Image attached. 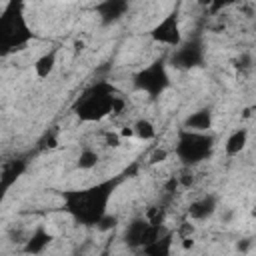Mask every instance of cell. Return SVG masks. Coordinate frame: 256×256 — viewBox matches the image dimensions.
<instances>
[{
	"mask_svg": "<svg viewBox=\"0 0 256 256\" xmlns=\"http://www.w3.org/2000/svg\"><path fill=\"white\" fill-rule=\"evenodd\" d=\"M120 178L100 182L86 190H74L64 194V208L82 224L86 226H98V222L108 214V200L118 186Z\"/></svg>",
	"mask_w": 256,
	"mask_h": 256,
	"instance_id": "cell-1",
	"label": "cell"
},
{
	"mask_svg": "<svg viewBox=\"0 0 256 256\" xmlns=\"http://www.w3.org/2000/svg\"><path fill=\"white\" fill-rule=\"evenodd\" d=\"M114 98H116V88L110 82H106V80H98L96 84H92L78 98V102L74 106V112L84 122L102 120L108 114H112Z\"/></svg>",
	"mask_w": 256,
	"mask_h": 256,
	"instance_id": "cell-2",
	"label": "cell"
},
{
	"mask_svg": "<svg viewBox=\"0 0 256 256\" xmlns=\"http://www.w3.org/2000/svg\"><path fill=\"white\" fill-rule=\"evenodd\" d=\"M32 38L30 28L22 16V4H6L0 16V44L2 52H12Z\"/></svg>",
	"mask_w": 256,
	"mask_h": 256,
	"instance_id": "cell-3",
	"label": "cell"
},
{
	"mask_svg": "<svg viewBox=\"0 0 256 256\" xmlns=\"http://www.w3.org/2000/svg\"><path fill=\"white\" fill-rule=\"evenodd\" d=\"M214 138L208 132H194L182 128L176 140V156L184 166H194L212 154Z\"/></svg>",
	"mask_w": 256,
	"mask_h": 256,
	"instance_id": "cell-4",
	"label": "cell"
},
{
	"mask_svg": "<svg viewBox=\"0 0 256 256\" xmlns=\"http://www.w3.org/2000/svg\"><path fill=\"white\" fill-rule=\"evenodd\" d=\"M170 84V76H168V70H166V64L162 60L158 62H152L150 66L142 68L136 76H134V86L136 90L156 98L160 96Z\"/></svg>",
	"mask_w": 256,
	"mask_h": 256,
	"instance_id": "cell-5",
	"label": "cell"
},
{
	"mask_svg": "<svg viewBox=\"0 0 256 256\" xmlns=\"http://www.w3.org/2000/svg\"><path fill=\"white\" fill-rule=\"evenodd\" d=\"M202 60H204V44L200 38H190V40L182 42L178 48H174V54L170 58L172 66H176L180 70L194 68V66L202 64Z\"/></svg>",
	"mask_w": 256,
	"mask_h": 256,
	"instance_id": "cell-6",
	"label": "cell"
},
{
	"mask_svg": "<svg viewBox=\"0 0 256 256\" xmlns=\"http://www.w3.org/2000/svg\"><path fill=\"white\" fill-rule=\"evenodd\" d=\"M150 36L154 42L164 44V46H174L178 48L182 44V34H180V22H178V12H170L168 16H164L152 30Z\"/></svg>",
	"mask_w": 256,
	"mask_h": 256,
	"instance_id": "cell-7",
	"label": "cell"
},
{
	"mask_svg": "<svg viewBox=\"0 0 256 256\" xmlns=\"http://www.w3.org/2000/svg\"><path fill=\"white\" fill-rule=\"evenodd\" d=\"M94 10L98 12L100 22L104 26H110V24L118 22L128 12V2H124V0H106V2L96 4Z\"/></svg>",
	"mask_w": 256,
	"mask_h": 256,
	"instance_id": "cell-8",
	"label": "cell"
},
{
	"mask_svg": "<svg viewBox=\"0 0 256 256\" xmlns=\"http://www.w3.org/2000/svg\"><path fill=\"white\" fill-rule=\"evenodd\" d=\"M216 206H218L216 196H214V194H206V196L194 200V202L188 206V216H190L192 220H196V222L206 220V218H210V216L216 212Z\"/></svg>",
	"mask_w": 256,
	"mask_h": 256,
	"instance_id": "cell-9",
	"label": "cell"
},
{
	"mask_svg": "<svg viewBox=\"0 0 256 256\" xmlns=\"http://www.w3.org/2000/svg\"><path fill=\"white\" fill-rule=\"evenodd\" d=\"M50 240H52L50 232H46V228H42V226H40V228H36V230L26 238V242H24L22 250H24L26 254L36 256V254L44 252V248L50 244Z\"/></svg>",
	"mask_w": 256,
	"mask_h": 256,
	"instance_id": "cell-10",
	"label": "cell"
},
{
	"mask_svg": "<svg viewBox=\"0 0 256 256\" xmlns=\"http://www.w3.org/2000/svg\"><path fill=\"white\" fill-rule=\"evenodd\" d=\"M210 126H212V112L208 108L196 110V112L188 114L186 120H184V128L194 130V132H208Z\"/></svg>",
	"mask_w": 256,
	"mask_h": 256,
	"instance_id": "cell-11",
	"label": "cell"
},
{
	"mask_svg": "<svg viewBox=\"0 0 256 256\" xmlns=\"http://www.w3.org/2000/svg\"><path fill=\"white\" fill-rule=\"evenodd\" d=\"M148 224H150V222L144 220V218L132 220V222L126 226V230H124V242H126L128 246H132V248L142 246V238H144V232H146Z\"/></svg>",
	"mask_w": 256,
	"mask_h": 256,
	"instance_id": "cell-12",
	"label": "cell"
},
{
	"mask_svg": "<svg viewBox=\"0 0 256 256\" xmlns=\"http://www.w3.org/2000/svg\"><path fill=\"white\" fill-rule=\"evenodd\" d=\"M24 170H26V162H24V160H12V162L4 164V168H2V176H0L2 190L6 192V190L12 186V182H16V180L24 174Z\"/></svg>",
	"mask_w": 256,
	"mask_h": 256,
	"instance_id": "cell-13",
	"label": "cell"
},
{
	"mask_svg": "<svg viewBox=\"0 0 256 256\" xmlns=\"http://www.w3.org/2000/svg\"><path fill=\"white\" fill-rule=\"evenodd\" d=\"M56 56H58V50L52 48V50L44 52V54L34 62V72H36L38 78H48V76L54 72V68H56Z\"/></svg>",
	"mask_w": 256,
	"mask_h": 256,
	"instance_id": "cell-14",
	"label": "cell"
},
{
	"mask_svg": "<svg viewBox=\"0 0 256 256\" xmlns=\"http://www.w3.org/2000/svg\"><path fill=\"white\" fill-rule=\"evenodd\" d=\"M246 142H248V132H246V128H238V130H234V132L226 138V142H224V152H226L228 156H236V154H240V152L244 150Z\"/></svg>",
	"mask_w": 256,
	"mask_h": 256,
	"instance_id": "cell-15",
	"label": "cell"
},
{
	"mask_svg": "<svg viewBox=\"0 0 256 256\" xmlns=\"http://www.w3.org/2000/svg\"><path fill=\"white\" fill-rule=\"evenodd\" d=\"M172 238H174L172 232L162 234L156 242L144 246V256H170V252H172Z\"/></svg>",
	"mask_w": 256,
	"mask_h": 256,
	"instance_id": "cell-16",
	"label": "cell"
},
{
	"mask_svg": "<svg viewBox=\"0 0 256 256\" xmlns=\"http://www.w3.org/2000/svg\"><path fill=\"white\" fill-rule=\"evenodd\" d=\"M132 128H134V136L140 140H154L156 138V128L148 118H138L132 124Z\"/></svg>",
	"mask_w": 256,
	"mask_h": 256,
	"instance_id": "cell-17",
	"label": "cell"
},
{
	"mask_svg": "<svg viewBox=\"0 0 256 256\" xmlns=\"http://www.w3.org/2000/svg\"><path fill=\"white\" fill-rule=\"evenodd\" d=\"M98 160H100V156H98V152H96V150L84 148V150L80 152V156H78L76 164H78V168H80V170H92V168L98 164Z\"/></svg>",
	"mask_w": 256,
	"mask_h": 256,
	"instance_id": "cell-18",
	"label": "cell"
},
{
	"mask_svg": "<svg viewBox=\"0 0 256 256\" xmlns=\"http://www.w3.org/2000/svg\"><path fill=\"white\" fill-rule=\"evenodd\" d=\"M116 224H118V218H116L114 214H106V216L98 222V226H96V228H98V230H102V232H106V230H112Z\"/></svg>",
	"mask_w": 256,
	"mask_h": 256,
	"instance_id": "cell-19",
	"label": "cell"
},
{
	"mask_svg": "<svg viewBox=\"0 0 256 256\" xmlns=\"http://www.w3.org/2000/svg\"><path fill=\"white\" fill-rule=\"evenodd\" d=\"M166 158H168V150H166V148H154V152L150 154L148 162H150V164H162Z\"/></svg>",
	"mask_w": 256,
	"mask_h": 256,
	"instance_id": "cell-20",
	"label": "cell"
},
{
	"mask_svg": "<svg viewBox=\"0 0 256 256\" xmlns=\"http://www.w3.org/2000/svg\"><path fill=\"white\" fill-rule=\"evenodd\" d=\"M120 134H114V132H106L104 134V144L106 146H120Z\"/></svg>",
	"mask_w": 256,
	"mask_h": 256,
	"instance_id": "cell-21",
	"label": "cell"
},
{
	"mask_svg": "<svg viewBox=\"0 0 256 256\" xmlns=\"http://www.w3.org/2000/svg\"><path fill=\"white\" fill-rule=\"evenodd\" d=\"M250 62H252L250 54H244V56L238 60V68H242V70H248V68H250Z\"/></svg>",
	"mask_w": 256,
	"mask_h": 256,
	"instance_id": "cell-22",
	"label": "cell"
},
{
	"mask_svg": "<svg viewBox=\"0 0 256 256\" xmlns=\"http://www.w3.org/2000/svg\"><path fill=\"white\" fill-rule=\"evenodd\" d=\"M118 134H120V138H134V128L132 126H124Z\"/></svg>",
	"mask_w": 256,
	"mask_h": 256,
	"instance_id": "cell-23",
	"label": "cell"
},
{
	"mask_svg": "<svg viewBox=\"0 0 256 256\" xmlns=\"http://www.w3.org/2000/svg\"><path fill=\"white\" fill-rule=\"evenodd\" d=\"M250 244H252V242H250V238H244V240H240V242H238V246H236V248H238L240 252H246V250L250 248Z\"/></svg>",
	"mask_w": 256,
	"mask_h": 256,
	"instance_id": "cell-24",
	"label": "cell"
},
{
	"mask_svg": "<svg viewBox=\"0 0 256 256\" xmlns=\"http://www.w3.org/2000/svg\"><path fill=\"white\" fill-rule=\"evenodd\" d=\"M192 246H194L192 236H184V238H182V248H184V250H190Z\"/></svg>",
	"mask_w": 256,
	"mask_h": 256,
	"instance_id": "cell-25",
	"label": "cell"
},
{
	"mask_svg": "<svg viewBox=\"0 0 256 256\" xmlns=\"http://www.w3.org/2000/svg\"><path fill=\"white\" fill-rule=\"evenodd\" d=\"M100 256H110V254H108V252H102V254H100Z\"/></svg>",
	"mask_w": 256,
	"mask_h": 256,
	"instance_id": "cell-26",
	"label": "cell"
}]
</instances>
